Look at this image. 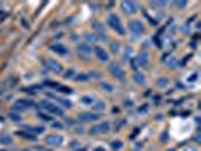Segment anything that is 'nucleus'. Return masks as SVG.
Here are the masks:
<instances>
[{"label":"nucleus","instance_id":"nucleus-1","mask_svg":"<svg viewBox=\"0 0 201 151\" xmlns=\"http://www.w3.org/2000/svg\"><path fill=\"white\" fill-rule=\"evenodd\" d=\"M108 21H109V26L114 30H116L120 35H124V29H123V26H121V23H120V18L116 17V15H109Z\"/></svg>","mask_w":201,"mask_h":151},{"label":"nucleus","instance_id":"nucleus-2","mask_svg":"<svg viewBox=\"0 0 201 151\" xmlns=\"http://www.w3.org/2000/svg\"><path fill=\"white\" fill-rule=\"evenodd\" d=\"M44 142L47 145H50V147H59V145L62 144V138L59 136V134H49V136H45Z\"/></svg>","mask_w":201,"mask_h":151},{"label":"nucleus","instance_id":"nucleus-3","mask_svg":"<svg viewBox=\"0 0 201 151\" xmlns=\"http://www.w3.org/2000/svg\"><path fill=\"white\" fill-rule=\"evenodd\" d=\"M129 29L133 32V33H144V26L139 20H132L129 24Z\"/></svg>","mask_w":201,"mask_h":151},{"label":"nucleus","instance_id":"nucleus-4","mask_svg":"<svg viewBox=\"0 0 201 151\" xmlns=\"http://www.w3.org/2000/svg\"><path fill=\"white\" fill-rule=\"evenodd\" d=\"M109 69H110V73H112L115 77H118L120 80H123V79H124V71L120 68V65H116V63H110Z\"/></svg>","mask_w":201,"mask_h":151},{"label":"nucleus","instance_id":"nucleus-5","mask_svg":"<svg viewBox=\"0 0 201 151\" xmlns=\"http://www.w3.org/2000/svg\"><path fill=\"white\" fill-rule=\"evenodd\" d=\"M41 106H42V109L49 110L50 113H55V115H62V110H61L57 106H53V104H50V103H44V101L41 103Z\"/></svg>","mask_w":201,"mask_h":151},{"label":"nucleus","instance_id":"nucleus-6","mask_svg":"<svg viewBox=\"0 0 201 151\" xmlns=\"http://www.w3.org/2000/svg\"><path fill=\"white\" fill-rule=\"evenodd\" d=\"M121 8L126 14H135L136 12V5L133 2H123L121 3Z\"/></svg>","mask_w":201,"mask_h":151},{"label":"nucleus","instance_id":"nucleus-7","mask_svg":"<svg viewBox=\"0 0 201 151\" xmlns=\"http://www.w3.org/2000/svg\"><path fill=\"white\" fill-rule=\"evenodd\" d=\"M94 53H95V55H97V57L100 59V61H103V62H106V61H108V59H109L108 53H106V51L103 50L102 47H95V48H94Z\"/></svg>","mask_w":201,"mask_h":151},{"label":"nucleus","instance_id":"nucleus-8","mask_svg":"<svg viewBox=\"0 0 201 151\" xmlns=\"http://www.w3.org/2000/svg\"><path fill=\"white\" fill-rule=\"evenodd\" d=\"M47 67H49V69H51V71H55V73H59L62 69L61 63L56 62V61H53V59H49V61H47Z\"/></svg>","mask_w":201,"mask_h":151},{"label":"nucleus","instance_id":"nucleus-9","mask_svg":"<svg viewBox=\"0 0 201 151\" xmlns=\"http://www.w3.org/2000/svg\"><path fill=\"white\" fill-rule=\"evenodd\" d=\"M97 118L98 115H95V113H82V115H79L80 121H95Z\"/></svg>","mask_w":201,"mask_h":151},{"label":"nucleus","instance_id":"nucleus-10","mask_svg":"<svg viewBox=\"0 0 201 151\" xmlns=\"http://www.w3.org/2000/svg\"><path fill=\"white\" fill-rule=\"evenodd\" d=\"M133 61H135V63L138 62L141 67H144V65H147V55H145V53H142V55H139L136 59H133Z\"/></svg>","mask_w":201,"mask_h":151},{"label":"nucleus","instance_id":"nucleus-11","mask_svg":"<svg viewBox=\"0 0 201 151\" xmlns=\"http://www.w3.org/2000/svg\"><path fill=\"white\" fill-rule=\"evenodd\" d=\"M133 79H135L136 83H144V82H145V76H144V74H139V73H136V74L133 76Z\"/></svg>","mask_w":201,"mask_h":151},{"label":"nucleus","instance_id":"nucleus-12","mask_svg":"<svg viewBox=\"0 0 201 151\" xmlns=\"http://www.w3.org/2000/svg\"><path fill=\"white\" fill-rule=\"evenodd\" d=\"M12 141H11V138L8 136V134H2L0 136V144H3V145H8V144H11Z\"/></svg>","mask_w":201,"mask_h":151},{"label":"nucleus","instance_id":"nucleus-13","mask_svg":"<svg viewBox=\"0 0 201 151\" xmlns=\"http://www.w3.org/2000/svg\"><path fill=\"white\" fill-rule=\"evenodd\" d=\"M79 50L86 51V53H91L92 51V47H88V44H80V45H79Z\"/></svg>","mask_w":201,"mask_h":151},{"label":"nucleus","instance_id":"nucleus-14","mask_svg":"<svg viewBox=\"0 0 201 151\" xmlns=\"http://www.w3.org/2000/svg\"><path fill=\"white\" fill-rule=\"evenodd\" d=\"M94 110H104V103H102V101H97L94 106Z\"/></svg>","mask_w":201,"mask_h":151},{"label":"nucleus","instance_id":"nucleus-15","mask_svg":"<svg viewBox=\"0 0 201 151\" xmlns=\"http://www.w3.org/2000/svg\"><path fill=\"white\" fill-rule=\"evenodd\" d=\"M121 147H123V144H121V141H114V142H112V150H114V151L120 150Z\"/></svg>","mask_w":201,"mask_h":151},{"label":"nucleus","instance_id":"nucleus-16","mask_svg":"<svg viewBox=\"0 0 201 151\" xmlns=\"http://www.w3.org/2000/svg\"><path fill=\"white\" fill-rule=\"evenodd\" d=\"M98 130H100V132H104V133H106V132L109 130V122H103L102 126H98Z\"/></svg>","mask_w":201,"mask_h":151},{"label":"nucleus","instance_id":"nucleus-17","mask_svg":"<svg viewBox=\"0 0 201 151\" xmlns=\"http://www.w3.org/2000/svg\"><path fill=\"white\" fill-rule=\"evenodd\" d=\"M51 48H53L55 51H59V53H62V55H65V53H67V50H65V48H63V47H61L59 44H57L56 47H51Z\"/></svg>","mask_w":201,"mask_h":151},{"label":"nucleus","instance_id":"nucleus-18","mask_svg":"<svg viewBox=\"0 0 201 151\" xmlns=\"http://www.w3.org/2000/svg\"><path fill=\"white\" fill-rule=\"evenodd\" d=\"M157 85H159V86H166V85H168V79H163V77L159 79V83H157Z\"/></svg>","mask_w":201,"mask_h":151},{"label":"nucleus","instance_id":"nucleus-19","mask_svg":"<svg viewBox=\"0 0 201 151\" xmlns=\"http://www.w3.org/2000/svg\"><path fill=\"white\" fill-rule=\"evenodd\" d=\"M120 50V44L118 42H112V51H118Z\"/></svg>","mask_w":201,"mask_h":151},{"label":"nucleus","instance_id":"nucleus-20","mask_svg":"<svg viewBox=\"0 0 201 151\" xmlns=\"http://www.w3.org/2000/svg\"><path fill=\"white\" fill-rule=\"evenodd\" d=\"M132 55V48H127L126 50V53H124V56H126V59H129V56Z\"/></svg>","mask_w":201,"mask_h":151},{"label":"nucleus","instance_id":"nucleus-21","mask_svg":"<svg viewBox=\"0 0 201 151\" xmlns=\"http://www.w3.org/2000/svg\"><path fill=\"white\" fill-rule=\"evenodd\" d=\"M176 5H177V6H180V8H184V6H186V2H178Z\"/></svg>","mask_w":201,"mask_h":151},{"label":"nucleus","instance_id":"nucleus-22","mask_svg":"<svg viewBox=\"0 0 201 151\" xmlns=\"http://www.w3.org/2000/svg\"><path fill=\"white\" fill-rule=\"evenodd\" d=\"M102 88H104V89H108V91H112V88H110L109 85H104V83H102Z\"/></svg>","mask_w":201,"mask_h":151},{"label":"nucleus","instance_id":"nucleus-23","mask_svg":"<svg viewBox=\"0 0 201 151\" xmlns=\"http://www.w3.org/2000/svg\"><path fill=\"white\" fill-rule=\"evenodd\" d=\"M11 118H12L14 121H18V120H21V116H17V115H11Z\"/></svg>","mask_w":201,"mask_h":151},{"label":"nucleus","instance_id":"nucleus-24","mask_svg":"<svg viewBox=\"0 0 201 151\" xmlns=\"http://www.w3.org/2000/svg\"><path fill=\"white\" fill-rule=\"evenodd\" d=\"M77 79H79V80H80V79H82V80H86V79H88V76H83V74H82V76H79Z\"/></svg>","mask_w":201,"mask_h":151},{"label":"nucleus","instance_id":"nucleus-25","mask_svg":"<svg viewBox=\"0 0 201 151\" xmlns=\"http://www.w3.org/2000/svg\"><path fill=\"white\" fill-rule=\"evenodd\" d=\"M70 76H73V71H68V73L65 74V77H70Z\"/></svg>","mask_w":201,"mask_h":151}]
</instances>
